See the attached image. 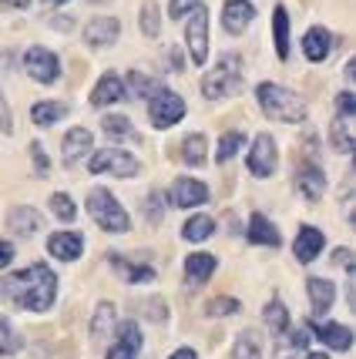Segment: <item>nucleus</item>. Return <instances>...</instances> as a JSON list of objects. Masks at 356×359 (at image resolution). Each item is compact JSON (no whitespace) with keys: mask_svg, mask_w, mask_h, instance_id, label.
<instances>
[{"mask_svg":"<svg viewBox=\"0 0 356 359\" xmlns=\"http://www.w3.org/2000/svg\"><path fill=\"white\" fill-rule=\"evenodd\" d=\"M4 296H11L17 306H24L31 313H47L58 296V276L44 262H37V266L4 279Z\"/></svg>","mask_w":356,"mask_h":359,"instance_id":"f257e3e1","label":"nucleus"},{"mask_svg":"<svg viewBox=\"0 0 356 359\" xmlns=\"http://www.w3.org/2000/svg\"><path fill=\"white\" fill-rule=\"evenodd\" d=\"M259 108L265 111V118H276V121H286V125H303L306 121V104H303V97L293 94L289 88H282V84H259Z\"/></svg>","mask_w":356,"mask_h":359,"instance_id":"f03ea898","label":"nucleus"},{"mask_svg":"<svg viewBox=\"0 0 356 359\" xmlns=\"http://www.w3.org/2000/svg\"><path fill=\"white\" fill-rule=\"evenodd\" d=\"M88 212H91V219L105 229V232H128V215H124V208L118 205V198L111 195L108 188H94L91 195H88Z\"/></svg>","mask_w":356,"mask_h":359,"instance_id":"7ed1b4c3","label":"nucleus"},{"mask_svg":"<svg viewBox=\"0 0 356 359\" xmlns=\"http://www.w3.org/2000/svg\"><path fill=\"white\" fill-rule=\"evenodd\" d=\"M239 84H242V61H239L235 54H229V57L218 61L216 71L205 74V81H202V94L212 97V101H218V97H229V94L239 91Z\"/></svg>","mask_w":356,"mask_h":359,"instance_id":"20e7f679","label":"nucleus"},{"mask_svg":"<svg viewBox=\"0 0 356 359\" xmlns=\"http://www.w3.org/2000/svg\"><path fill=\"white\" fill-rule=\"evenodd\" d=\"M148 118H152V125L155 128H171L178 125L182 118H185V101L178 97L175 91H165V88H158L152 94V101H148Z\"/></svg>","mask_w":356,"mask_h":359,"instance_id":"39448f33","label":"nucleus"},{"mask_svg":"<svg viewBox=\"0 0 356 359\" xmlns=\"http://www.w3.org/2000/svg\"><path fill=\"white\" fill-rule=\"evenodd\" d=\"M88 172L94 175H118V178H131V175H138V161L121 151V148H105V151H94L91 161H88Z\"/></svg>","mask_w":356,"mask_h":359,"instance_id":"423d86ee","label":"nucleus"},{"mask_svg":"<svg viewBox=\"0 0 356 359\" xmlns=\"http://www.w3.org/2000/svg\"><path fill=\"white\" fill-rule=\"evenodd\" d=\"M188 17L192 20L185 24V41L192 64H205V57H209V11L205 7H192Z\"/></svg>","mask_w":356,"mask_h":359,"instance_id":"0eeeda50","label":"nucleus"},{"mask_svg":"<svg viewBox=\"0 0 356 359\" xmlns=\"http://www.w3.org/2000/svg\"><path fill=\"white\" fill-rule=\"evenodd\" d=\"M24 67H27V74H31L34 81H41V84H54L58 74H61V61H58L47 47H27Z\"/></svg>","mask_w":356,"mask_h":359,"instance_id":"6e6552de","label":"nucleus"},{"mask_svg":"<svg viewBox=\"0 0 356 359\" xmlns=\"http://www.w3.org/2000/svg\"><path fill=\"white\" fill-rule=\"evenodd\" d=\"M249 172L256 178H269L276 172V141L272 135H259L252 141V151H249Z\"/></svg>","mask_w":356,"mask_h":359,"instance_id":"1a4fd4ad","label":"nucleus"},{"mask_svg":"<svg viewBox=\"0 0 356 359\" xmlns=\"http://www.w3.org/2000/svg\"><path fill=\"white\" fill-rule=\"evenodd\" d=\"M141 353V329L138 323H121L118 326V336L111 343L108 356L105 359H135Z\"/></svg>","mask_w":356,"mask_h":359,"instance_id":"9d476101","label":"nucleus"},{"mask_svg":"<svg viewBox=\"0 0 356 359\" xmlns=\"http://www.w3.org/2000/svg\"><path fill=\"white\" fill-rule=\"evenodd\" d=\"M209 202V188L202 185L199 178H178L171 185V205L175 208H192V205Z\"/></svg>","mask_w":356,"mask_h":359,"instance_id":"9b49d317","label":"nucleus"},{"mask_svg":"<svg viewBox=\"0 0 356 359\" xmlns=\"http://www.w3.org/2000/svg\"><path fill=\"white\" fill-rule=\"evenodd\" d=\"M118 34H121V24H118V17H94L91 24L84 27V41L91 47H108L118 41Z\"/></svg>","mask_w":356,"mask_h":359,"instance_id":"f8f14e48","label":"nucleus"},{"mask_svg":"<svg viewBox=\"0 0 356 359\" xmlns=\"http://www.w3.org/2000/svg\"><path fill=\"white\" fill-rule=\"evenodd\" d=\"M306 292H310V302H312V316L319 319L333 309V302H336V285L329 279H319V276H312L306 282Z\"/></svg>","mask_w":356,"mask_h":359,"instance_id":"ddd939ff","label":"nucleus"},{"mask_svg":"<svg viewBox=\"0 0 356 359\" xmlns=\"http://www.w3.org/2000/svg\"><path fill=\"white\" fill-rule=\"evenodd\" d=\"M252 17H256V7L249 0H229L222 7V24H225L229 34H242L252 24Z\"/></svg>","mask_w":356,"mask_h":359,"instance_id":"4468645a","label":"nucleus"},{"mask_svg":"<svg viewBox=\"0 0 356 359\" xmlns=\"http://www.w3.org/2000/svg\"><path fill=\"white\" fill-rule=\"evenodd\" d=\"M84 249V238L78 232H54L47 238V252L54 255V259H61V262H74Z\"/></svg>","mask_w":356,"mask_h":359,"instance_id":"2eb2a0df","label":"nucleus"},{"mask_svg":"<svg viewBox=\"0 0 356 359\" xmlns=\"http://www.w3.org/2000/svg\"><path fill=\"white\" fill-rule=\"evenodd\" d=\"M296 188H299V195L306 198V202H319L326 191V175L316 168V165H303L299 172H296Z\"/></svg>","mask_w":356,"mask_h":359,"instance_id":"dca6fc26","label":"nucleus"},{"mask_svg":"<svg viewBox=\"0 0 356 359\" xmlns=\"http://www.w3.org/2000/svg\"><path fill=\"white\" fill-rule=\"evenodd\" d=\"M118 101H124V81L114 71H108L91 91V104L94 108H108V104H118Z\"/></svg>","mask_w":356,"mask_h":359,"instance_id":"f3484780","label":"nucleus"},{"mask_svg":"<svg viewBox=\"0 0 356 359\" xmlns=\"http://www.w3.org/2000/svg\"><path fill=\"white\" fill-rule=\"evenodd\" d=\"M323 245H326L323 232H319V229H312V225H303L299 235H296L293 252H296V259H299V262H312V259L323 252Z\"/></svg>","mask_w":356,"mask_h":359,"instance_id":"a211bd4d","label":"nucleus"},{"mask_svg":"<svg viewBox=\"0 0 356 359\" xmlns=\"http://www.w3.org/2000/svg\"><path fill=\"white\" fill-rule=\"evenodd\" d=\"M91 151V131L88 128H71L64 138V165H78Z\"/></svg>","mask_w":356,"mask_h":359,"instance_id":"6ab92c4d","label":"nucleus"},{"mask_svg":"<svg viewBox=\"0 0 356 359\" xmlns=\"http://www.w3.org/2000/svg\"><path fill=\"white\" fill-rule=\"evenodd\" d=\"M303 50H306L310 61H326L329 50H333V34L326 31V27H312V31H306V37H303Z\"/></svg>","mask_w":356,"mask_h":359,"instance_id":"aec40b11","label":"nucleus"},{"mask_svg":"<svg viewBox=\"0 0 356 359\" xmlns=\"http://www.w3.org/2000/svg\"><path fill=\"white\" fill-rule=\"evenodd\" d=\"M249 242H252V245H272V249H276L282 238H279L276 225L265 219L263 212H256V215L249 219Z\"/></svg>","mask_w":356,"mask_h":359,"instance_id":"412c9836","label":"nucleus"},{"mask_svg":"<svg viewBox=\"0 0 356 359\" xmlns=\"http://www.w3.org/2000/svg\"><path fill=\"white\" fill-rule=\"evenodd\" d=\"M282 339H279L276 346V359H293L296 353H303L306 346H310V332H306V326L299 329H286V332H279Z\"/></svg>","mask_w":356,"mask_h":359,"instance_id":"4be33fe9","label":"nucleus"},{"mask_svg":"<svg viewBox=\"0 0 356 359\" xmlns=\"http://www.w3.org/2000/svg\"><path fill=\"white\" fill-rule=\"evenodd\" d=\"M7 225L17 235H34L41 229V215L34 212L31 205H17V208H11V215H7Z\"/></svg>","mask_w":356,"mask_h":359,"instance_id":"5701e85b","label":"nucleus"},{"mask_svg":"<svg viewBox=\"0 0 356 359\" xmlns=\"http://www.w3.org/2000/svg\"><path fill=\"white\" fill-rule=\"evenodd\" d=\"M329 141H333V148H336L340 155H350V151H353V118L336 114L333 125H329Z\"/></svg>","mask_w":356,"mask_h":359,"instance_id":"b1692460","label":"nucleus"},{"mask_svg":"<svg viewBox=\"0 0 356 359\" xmlns=\"http://www.w3.org/2000/svg\"><path fill=\"white\" fill-rule=\"evenodd\" d=\"M216 255H205V252H195V255H188L185 259V276L192 285H202V282L209 279L212 272H216Z\"/></svg>","mask_w":356,"mask_h":359,"instance_id":"393cba45","label":"nucleus"},{"mask_svg":"<svg viewBox=\"0 0 356 359\" xmlns=\"http://www.w3.org/2000/svg\"><path fill=\"white\" fill-rule=\"evenodd\" d=\"M316 336H319L329 349H340V353L353 346V332L346 326H340V323H319V326H316Z\"/></svg>","mask_w":356,"mask_h":359,"instance_id":"a878e982","label":"nucleus"},{"mask_svg":"<svg viewBox=\"0 0 356 359\" xmlns=\"http://www.w3.org/2000/svg\"><path fill=\"white\" fill-rule=\"evenodd\" d=\"M64 114H67V104H61V101H41V104H34L31 108V118H34V125H58Z\"/></svg>","mask_w":356,"mask_h":359,"instance_id":"bb28decb","label":"nucleus"},{"mask_svg":"<svg viewBox=\"0 0 356 359\" xmlns=\"http://www.w3.org/2000/svg\"><path fill=\"white\" fill-rule=\"evenodd\" d=\"M272 37H276V54L286 61L289 57V14H286V7H276V14H272Z\"/></svg>","mask_w":356,"mask_h":359,"instance_id":"cd10ccee","label":"nucleus"},{"mask_svg":"<svg viewBox=\"0 0 356 359\" xmlns=\"http://www.w3.org/2000/svg\"><path fill=\"white\" fill-rule=\"evenodd\" d=\"M111 266L121 272V279H128V282H152L155 279V269L152 266H131L124 255H111Z\"/></svg>","mask_w":356,"mask_h":359,"instance_id":"c85d7f7f","label":"nucleus"},{"mask_svg":"<svg viewBox=\"0 0 356 359\" xmlns=\"http://www.w3.org/2000/svg\"><path fill=\"white\" fill-rule=\"evenodd\" d=\"M111 329H114V306H111V302H101L98 313H94V319H91L94 343H105V336H108Z\"/></svg>","mask_w":356,"mask_h":359,"instance_id":"c756f323","label":"nucleus"},{"mask_svg":"<svg viewBox=\"0 0 356 359\" xmlns=\"http://www.w3.org/2000/svg\"><path fill=\"white\" fill-rule=\"evenodd\" d=\"M212 232H216V222L209 219V215H192L185 222V229H182V235H185L188 242H205Z\"/></svg>","mask_w":356,"mask_h":359,"instance_id":"7c9ffc66","label":"nucleus"},{"mask_svg":"<svg viewBox=\"0 0 356 359\" xmlns=\"http://www.w3.org/2000/svg\"><path fill=\"white\" fill-rule=\"evenodd\" d=\"M263 319H265V326L272 329V332H286L289 329V313H286V306L279 302V299H272L269 306H265V313H263Z\"/></svg>","mask_w":356,"mask_h":359,"instance_id":"2f4dec72","label":"nucleus"},{"mask_svg":"<svg viewBox=\"0 0 356 359\" xmlns=\"http://www.w3.org/2000/svg\"><path fill=\"white\" fill-rule=\"evenodd\" d=\"M20 346H24V339L17 336L11 319H0V356H14V353H20Z\"/></svg>","mask_w":356,"mask_h":359,"instance_id":"473e14b6","label":"nucleus"},{"mask_svg":"<svg viewBox=\"0 0 356 359\" xmlns=\"http://www.w3.org/2000/svg\"><path fill=\"white\" fill-rule=\"evenodd\" d=\"M182 158H185L192 168L205 165V135H188L185 144H182Z\"/></svg>","mask_w":356,"mask_h":359,"instance_id":"72a5a7b5","label":"nucleus"},{"mask_svg":"<svg viewBox=\"0 0 356 359\" xmlns=\"http://www.w3.org/2000/svg\"><path fill=\"white\" fill-rule=\"evenodd\" d=\"M101 128H105L108 138H135V128H131V121H128L124 114H108V118L101 121Z\"/></svg>","mask_w":356,"mask_h":359,"instance_id":"f704fd0d","label":"nucleus"},{"mask_svg":"<svg viewBox=\"0 0 356 359\" xmlns=\"http://www.w3.org/2000/svg\"><path fill=\"white\" fill-rule=\"evenodd\" d=\"M263 356V349H259V336L246 329L239 339H235V359H259Z\"/></svg>","mask_w":356,"mask_h":359,"instance_id":"c9c22d12","label":"nucleus"},{"mask_svg":"<svg viewBox=\"0 0 356 359\" xmlns=\"http://www.w3.org/2000/svg\"><path fill=\"white\" fill-rule=\"evenodd\" d=\"M242 144H246V138H242L239 131H229V135H222V138H218V151H216V158L222 161V165H225V161H229V158H232L235 151L242 148Z\"/></svg>","mask_w":356,"mask_h":359,"instance_id":"e433bc0d","label":"nucleus"},{"mask_svg":"<svg viewBox=\"0 0 356 359\" xmlns=\"http://www.w3.org/2000/svg\"><path fill=\"white\" fill-rule=\"evenodd\" d=\"M51 212H54L61 222H74V215H78V208H74V202H71V195H64V191L51 195Z\"/></svg>","mask_w":356,"mask_h":359,"instance_id":"4c0bfd02","label":"nucleus"},{"mask_svg":"<svg viewBox=\"0 0 356 359\" xmlns=\"http://www.w3.org/2000/svg\"><path fill=\"white\" fill-rule=\"evenodd\" d=\"M141 31L148 34V37H158V31H161V14H158L155 4H145L141 7Z\"/></svg>","mask_w":356,"mask_h":359,"instance_id":"58836bf2","label":"nucleus"},{"mask_svg":"<svg viewBox=\"0 0 356 359\" xmlns=\"http://www.w3.org/2000/svg\"><path fill=\"white\" fill-rule=\"evenodd\" d=\"M205 313H209V316H232V313H239V302H235V299H229V296L212 299V302L205 306Z\"/></svg>","mask_w":356,"mask_h":359,"instance_id":"ea45409f","label":"nucleus"},{"mask_svg":"<svg viewBox=\"0 0 356 359\" xmlns=\"http://www.w3.org/2000/svg\"><path fill=\"white\" fill-rule=\"evenodd\" d=\"M128 84H131V91L138 94V97H145V94H155L158 88L152 84V81L145 78V74H138V71H131V78H128Z\"/></svg>","mask_w":356,"mask_h":359,"instance_id":"a19ab883","label":"nucleus"},{"mask_svg":"<svg viewBox=\"0 0 356 359\" xmlns=\"http://www.w3.org/2000/svg\"><path fill=\"white\" fill-rule=\"evenodd\" d=\"M336 114H346V118H353L356 114V97L350 91H343L340 97H336Z\"/></svg>","mask_w":356,"mask_h":359,"instance_id":"79ce46f5","label":"nucleus"},{"mask_svg":"<svg viewBox=\"0 0 356 359\" xmlns=\"http://www.w3.org/2000/svg\"><path fill=\"white\" fill-rule=\"evenodd\" d=\"M0 131H4V135L14 131V118H11V108H7V101H4V91H0Z\"/></svg>","mask_w":356,"mask_h":359,"instance_id":"37998d69","label":"nucleus"},{"mask_svg":"<svg viewBox=\"0 0 356 359\" xmlns=\"http://www.w3.org/2000/svg\"><path fill=\"white\" fill-rule=\"evenodd\" d=\"M31 155H34V165H37V175H47V155H44V148H41V141H34L31 144Z\"/></svg>","mask_w":356,"mask_h":359,"instance_id":"c03bdc74","label":"nucleus"},{"mask_svg":"<svg viewBox=\"0 0 356 359\" xmlns=\"http://www.w3.org/2000/svg\"><path fill=\"white\" fill-rule=\"evenodd\" d=\"M192 7H199V0H171V4H169V14L171 17H185Z\"/></svg>","mask_w":356,"mask_h":359,"instance_id":"a18cd8bd","label":"nucleus"},{"mask_svg":"<svg viewBox=\"0 0 356 359\" xmlns=\"http://www.w3.org/2000/svg\"><path fill=\"white\" fill-rule=\"evenodd\" d=\"M11 259H14V245L11 242H0V269L11 266Z\"/></svg>","mask_w":356,"mask_h":359,"instance_id":"49530a36","label":"nucleus"},{"mask_svg":"<svg viewBox=\"0 0 356 359\" xmlns=\"http://www.w3.org/2000/svg\"><path fill=\"white\" fill-rule=\"evenodd\" d=\"M171 359H199V353H195V349H188V346H182V349H175V353H171Z\"/></svg>","mask_w":356,"mask_h":359,"instance_id":"de8ad7c7","label":"nucleus"},{"mask_svg":"<svg viewBox=\"0 0 356 359\" xmlns=\"http://www.w3.org/2000/svg\"><path fill=\"white\" fill-rule=\"evenodd\" d=\"M343 74H346V81H356V61H346Z\"/></svg>","mask_w":356,"mask_h":359,"instance_id":"09e8293b","label":"nucleus"},{"mask_svg":"<svg viewBox=\"0 0 356 359\" xmlns=\"http://www.w3.org/2000/svg\"><path fill=\"white\" fill-rule=\"evenodd\" d=\"M0 4H4V7H27L31 0H0Z\"/></svg>","mask_w":356,"mask_h":359,"instance_id":"8fccbe9b","label":"nucleus"},{"mask_svg":"<svg viewBox=\"0 0 356 359\" xmlns=\"http://www.w3.org/2000/svg\"><path fill=\"white\" fill-rule=\"evenodd\" d=\"M306 359H329V356H326V353H310Z\"/></svg>","mask_w":356,"mask_h":359,"instance_id":"3c124183","label":"nucleus"},{"mask_svg":"<svg viewBox=\"0 0 356 359\" xmlns=\"http://www.w3.org/2000/svg\"><path fill=\"white\" fill-rule=\"evenodd\" d=\"M44 4H67V0H44Z\"/></svg>","mask_w":356,"mask_h":359,"instance_id":"603ef678","label":"nucleus"},{"mask_svg":"<svg viewBox=\"0 0 356 359\" xmlns=\"http://www.w3.org/2000/svg\"><path fill=\"white\" fill-rule=\"evenodd\" d=\"M88 4H105V0H88Z\"/></svg>","mask_w":356,"mask_h":359,"instance_id":"864d4df0","label":"nucleus"}]
</instances>
